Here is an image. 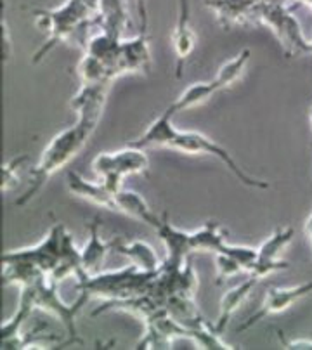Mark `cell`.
Returning a JSON list of instances; mask_svg holds the SVG:
<instances>
[{"label": "cell", "instance_id": "6da1fadb", "mask_svg": "<svg viewBox=\"0 0 312 350\" xmlns=\"http://www.w3.org/2000/svg\"><path fill=\"white\" fill-rule=\"evenodd\" d=\"M94 131H96V125L83 122V120H77L75 125L54 135L52 141L47 144V148L44 149L37 167L31 168L30 184H28L25 193L16 200V205H28L44 189V186L49 183L52 175H56L57 172L63 170L82 151L90 135L94 134Z\"/></svg>", "mask_w": 312, "mask_h": 350}, {"label": "cell", "instance_id": "7a4b0ae2", "mask_svg": "<svg viewBox=\"0 0 312 350\" xmlns=\"http://www.w3.org/2000/svg\"><path fill=\"white\" fill-rule=\"evenodd\" d=\"M99 5L101 0H68L66 4L54 11L38 8L31 9L37 27L47 31V40L35 53L34 63H40L51 53V49L70 40L82 28L97 25Z\"/></svg>", "mask_w": 312, "mask_h": 350}, {"label": "cell", "instance_id": "3957f363", "mask_svg": "<svg viewBox=\"0 0 312 350\" xmlns=\"http://www.w3.org/2000/svg\"><path fill=\"white\" fill-rule=\"evenodd\" d=\"M158 272H146L135 267L134 264L127 265L116 271H103L77 281L78 291L87 293L90 298H99L103 302L123 300V298L135 297L146 293Z\"/></svg>", "mask_w": 312, "mask_h": 350}, {"label": "cell", "instance_id": "277c9868", "mask_svg": "<svg viewBox=\"0 0 312 350\" xmlns=\"http://www.w3.org/2000/svg\"><path fill=\"white\" fill-rule=\"evenodd\" d=\"M21 290H25L26 293L30 295L35 310H44V312L51 314L52 317H56L63 324L71 343H82V338H78L77 335V314L90 300L89 295L80 291V297L73 304H66L60 297V293H57V283H52L45 274L35 278L31 283L21 286Z\"/></svg>", "mask_w": 312, "mask_h": 350}, {"label": "cell", "instance_id": "5b68a950", "mask_svg": "<svg viewBox=\"0 0 312 350\" xmlns=\"http://www.w3.org/2000/svg\"><path fill=\"white\" fill-rule=\"evenodd\" d=\"M165 148L175 149V151H181V153L187 154H205V157L217 158V160L222 161V163L226 165V167L238 177V180H242L245 186L255 187V189H269V187H271V184H269L268 180L255 179V177H252L250 174H246L224 146H220L219 142H216L213 139L208 137V135L201 134V132L179 131V129H174V132H172L170 137H168Z\"/></svg>", "mask_w": 312, "mask_h": 350}, {"label": "cell", "instance_id": "8992f818", "mask_svg": "<svg viewBox=\"0 0 312 350\" xmlns=\"http://www.w3.org/2000/svg\"><path fill=\"white\" fill-rule=\"evenodd\" d=\"M92 168L99 180L108 187L112 193L123 189V179L129 175L146 174L149 168L146 149L129 144L120 151H104L92 160Z\"/></svg>", "mask_w": 312, "mask_h": 350}, {"label": "cell", "instance_id": "52a82bcc", "mask_svg": "<svg viewBox=\"0 0 312 350\" xmlns=\"http://www.w3.org/2000/svg\"><path fill=\"white\" fill-rule=\"evenodd\" d=\"M66 228L61 222H56L49 229L45 238L38 245L28 246V248H19L5 252L0 260H18L30 264L42 271L45 276L51 278V274L56 271L57 264L63 255L64 236H66Z\"/></svg>", "mask_w": 312, "mask_h": 350}, {"label": "cell", "instance_id": "ba28073f", "mask_svg": "<svg viewBox=\"0 0 312 350\" xmlns=\"http://www.w3.org/2000/svg\"><path fill=\"white\" fill-rule=\"evenodd\" d=\"M312 293V281H307L304 284H297V286H271L265 293L264 302L260 306V309L255 314L248 317L245 323L238 328V332H245V329L253 328L257 323L269 316H276L290 307H294L298 300Z\"/></svg>", "mask_w": 312, "mask_h": 350}, {"label": "cell", "instance_id": "9c48e42d", "mask_svg": "<svg viewBox=\"0 0 312 350\" xmlns=\"http://www.w3.org/2000/svg\"><path fill=\"white\" fill-rule=\"evenodd\" d=\"M155 231L165 246V260L161 269L174 271V269L182 267V265L190 260V255L193 254V248H191V232L174 228L168 222L167 213L161 215L160 222L155 228Z\"/></svg>", "mask_w": 312, "mask_h": 350}, {"label": "cell", "instance_id": "30bf717a", "mask_svg": "<svg viewBox=\"0 0 312 350\" xmlns=\"http://www.w3.org/2000/svg\"><path fill=\"white\" fill-rule=\"evenodd\" d=\"M109 87H112V82L80 85V90L70 101V108L77 113L78 120L92 123L97 127V123L103 116L106 99H108Z\"/></svg>", "mask_w": 312, "mask_h": 350}, {"label": "cell", "instance_id": "8fae6325", "mask_svg": "<svg viewBox=\"0 0 312 350\" xmlns=\"http://www.w3.org/2000/svg\"><path fill=\"white\" fill-rule=\"evenodd\" d=\"M66 187L73 196L86 200V202L92 203L96 206H103V208H109L116 212L115 203V193L104 186L103 183H90L86 177L78 174L75 170H68L66 174Z\"/></svg>", "mask_w": 312, "mask_h": 350}, {"label": "cell", "instance_id": "7c38bea8", "mask_svg": "<svg viewBox=\"0 0 312 350\" xmlns=\"http://www.w3.org/2000/svg\"><path fill=\"white\" fill-rule=\"evenodd\" d=\"M260 2L262 0H205V4L216 11L217 19L226 28L245 25L250 19H255Z\"/></svg>", "mask_w": 312, "mask_h": 350}, {"label": "cell", "instance_id": "4fadbf2b", "mask_svg": "<svg viewBox=\"0 0 312 350\" xmlns=\"http://www.w3.org/2000/svg\"><path fill=\"white\" fill-rule=\"evenodd\" d=\"M149 64H151V56H149V44L146 30L130 40H122L120 45V57L118 68L120 73H130V71H144L148 73Z\"/></svg>", "mask_w": 312, "mask_h": 350}, {"label": "cell", "instance_id": "5bb4252c", "mask_svg": "<svg viewBox=\"0 0 312 350\" xmlns=\"http://www.w3.org/2000/svg\"><path fill=\"white\" fill-rule=\"evenodd\" d=\"M99 228L101 220L99 217H96L89 224V238H87L86 246L82 248V264L87 276H92V274L104 271V262H106L109 252L113 250L112 243L103 241L99 234Z\"/></svg>", "mask_w": 312, "mask_h": 350}, {"label": "cell", "instance_id": "9a60e30c", "mask_svg": "<svg viewBox=\"0 0 312 350\" xmlns=\"http://www.w3.org/2000/svg\"><path fill=\"white\" fill-rule=\"evenodd\" d=\"M113 250L116 254L123 255V257L129 258L132 264L138 269L146 272H158L161 271V265L164 260H160L158 254L155 252L151 245H148L146 241H123V239L116 238L112 241Z\"/></svg>", "mask_w": 312, "mask_h": 350}, {"label": "cell", "instance_id": "2e32d148", "mask_svg": "<svg viewBox=\"0 0 312 350\" xmlns=\"http://www.w3.org/2000/svg\"><path fill=\"white\" fill-rule=\"evenodd\" d=\"M165 310H167L168 316L179 323L182 328L190 329L191 333L196 332V329L208 328L212 323L205 321V317L201 316L200 309L196 306V300L191 297H181V295H170L167 298V304H165Z\"/></svg>", "mask_w": 312, "mask_h": 350}, {"label": "cell", "instance_id": "e0dca14e", "mask_svg": "<svg viewBox=\"0 0 312 350\" xmlns=\"http://www.w3.org/2000/svg\"><path fill=\"white\" fill-rule=\"evenodd\" d=\"M257 284H259V280L250 276V274H246V280L243 281V283H239L238 286L231 288V290L224 295L222 300H220L219 319H217L216 323H212L213 329H216L219 335H222V333L226 332V328L231 323V317H233L234 312L243 306V302L250 297V293H252V290Z\"/></svg>", "mask_w": 312, "mask_h": 350}, {"label": "cell", "instance_id": "ac0fdd59", "mask_svg": "<svg viewBox=\"0 0 312 350\" xmlns=\"http://www.w3.org/2000/svg\"><path fill=\"white\" fill-rule=\"evenodd\" d=\"M116 203V212H122L125 215L132 217V219H138L139 222L148 224L149 228L155 229L160 222L161 215L155 213L151 210V206L148 205L144 198L141 196L135 191L129 189H120L115 196Z\"/></svg>", "mask_w": 312, "mask_h": 350}, {"label": "cell", "instance_id": "d6986e66", "mask_svg": "<svg viewBox=\"0 0 312 350\" xmlns=\"http://www.w3.org/2000/svg\"><path fill=\"white\" fill-rule=\"evenodd\" d=\"M227 243V231L219 222L208 220L200 229L191 232V248L193 252H212L219 254Z\"/></svg>", "mask_w": 312, "mask_h": 350}, {"label": "cell", "instance_id": "ffe728a7", "mask_svg": "<svg viewBox=\"0 0 312 350\" xmlns=\"http://www.w3.org/2000/svg\"><path fill=\"white\" fill-rule=\"evenodd\" d=\"M217 92H219V89H217V85L213 83V80H210V82H198L194 83V85L187 87V89L168 106L167 111H170L172 115L175 116L177 113L187 111V109L194 108V106L203 105L205 101H208V99Z\"/></svg>", "mask_w": 312, "mask_h": 350}, {"label": "cell", "instance_id": "44dd1931", "mask_svg": "<svg viewBox=\"0 0 312 350\" xmlns=\"http://www.w3.org/2000/svg\"><path fill=\"white\" fill-rule=\"evenodd\" d=\"M250 57H252V51H250V49H243L238 56L227 61L224 66H220L219 73H217L216 79H213V83L217 85L219 92L220 90L227 89V87H231L234 82H238V80L242 79Z\"/></svg>", "mask_w": 312, "mask_h": 350}, {"label": "cell", "instance_id": "7402d4cb", "mask_svg": "<svg viewBox=\"0 0 312 350\" xmlns=\"http://www.w3.org/2000/svg\"><path fill=\"white\" fill-rule=\"evenodd\" d=\"M172 44H174V53L177 57V70L175 75L179 79L182 77V70L186 66V61L193 54L194 45H196V33H194L193 27L191 28H177L175 27L174 33H172Z\"/></svg>", "mask_w": 312, "mask_h": 350}, {"label": "cell", "instance_id": "603a6c76", "mask_svg": "<svg viewBox=\"0 0 312 350\" xmlns=\"http://www.w3.org/2000/svg\"><path fill=\"white\" fill-rule=\"evenodd\" d=\"M295 236L294 226H279L262 245L259 246V257L260 258H279V255L285 252V248L291 243Z\"/></svg>", "mask_w": 312, "mask_h": 350}, {"label": "cell", "instance_id": "cb8c5ba5", "mask_svg": "<svg viewBox=\"0 0 312 350\" xmlns=\"http://www.w3.org/2000/svg\"><path fill=\"white\" fill-rule=\"evenodd\" d=\"M216 272L217 284L226 283V281H229L234 276H238V274H246L242 264L234 257H231L229 254H216Z\"/></svg>", "mask_w": 312, "mask_h": 350}, {"label": "cell", "instance_id": "d4e9b609", "mask_svg": "<svg viewBox=\"0 0 312 350\" xmlns=\"http://www.w3.org/2000/svg\"><path fill=\"white\" fill-rule=\"evenodd\" d=\"M26 160H28V154H18V157L11 158V160L5 161V163L2 165V193L14 189V187L18 186V172L21 170V167L26 163Z\"/></svg>", "mask_w": 312, "mask_h": 350}, {"label": "cell", "instance_id": "484cf974", "mask_svg": "<svg viewBox=\"0 0 312 350\" xmlns=\"http://www.w3.org/2000/svg\"><path fill=\"white\" fill-rule=\"evenodd\" d=\"M279 340H281L283 347L290 350H302V349H312V340L297 338V340H288L283 332H279Z\"/></svg>", "mask_w": 312, "mask_h": 350}, {"label": "cell", "instance_id": "4316f807", "mask_svg": "<svg viewBox=\"0 0 312 350\" xmlns=\"http://www.w3.org/2000/svg\"><path fill=\"white\" fill-rule=\"evenodd\" d=\"M2 28H4V31H2V33H4V63H8L9 56H11V51H9V44H11V42H9V30L4 18H2Z\"/></svg>", "mask_w": 312, "mask_h": 350}, {"label": "cell", "instance_id": "83f0119b", "mask_svg": "<svg viewBox=\"0 0 312 350\" xmlns=\"http://www.w3.org/2000/svg\"><path fill=\"white\" fill-rule=\"evenodd\" d=\"M138 4H139V14H141V21H142L141 30H146V28H148V16H146V0H138Z\"/></svg>", "mask_w": 312, "mask_h": 350}, {"label": "cell", "instance_id": "f1b7e54d", "mask_svg": "<svg viewBox=\"0 0 312 350\" xmlns=\"http://www.w3.org/2000/svg\"><path fill=\"white\" fill-rule=\"evenodd\" d=\"M311 153H312V148H311ZM305 234H307L309 245H311L312 248V206H311V212H309L307 220H305Z\"/></svg>", "mask_w": 312, "mask_h": 350}, {"label": "cell", "instance_id": "f546056e", "mask_svg": "<svg viewBox=\"0 0 312 350\" xmlns=\"http://www.w3.org/2000/svg\"><path fill=\"white\" fill-rule=\"evenodd\" d=\"M309 122H311V146H312V108L309 111Z\"/></svg>", "mask_w": 312, "mask_h": 350}, {"label": "cell", "instance_id": "4dcf8cb0", "mask_svg": "<svg viewBox=\"0 0 312 350\" xmlns=\"http://www.w3.org/2000/svg\"><path fill=\"white\" fill-rule=\"evenodd\" d=\"M298 2H300V4L309 5V8H312V0H298Z\"/></svg>", "mask_w": 312, "mask_h": 350}, {"label": "cell", "instance_id": "1f68e13d", "mask_svg": "<svg viewBox=\"0 0 312 350\" xmlns=\"http://www.w3.org/2000/svg\"><path fill=\"white\" fill-rule=\"evenodd\" d=\"M309 54H312V40H309Z\"/></svg>", "mask_w": 312, "mask_h": 350}]
</instances>
